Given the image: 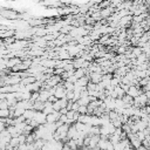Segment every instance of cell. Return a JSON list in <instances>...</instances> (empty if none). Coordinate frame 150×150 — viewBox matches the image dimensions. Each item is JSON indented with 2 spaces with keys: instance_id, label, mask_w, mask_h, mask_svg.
<instances>
[{
  "instance_id": "4",
  "label": "cell",
  "mask_w": 150,
  "mask_h": 150,
  "mask_svg": "<svg viewBox=\"0 0 150 150\" xmlns=\"http://www.w3.org/2000/svg\"><path fill=\"white\" fill-rule=\"evenodd\" d=\"M84 73H86L84 68H77V69H75V74L74 75L77 79H81V77H84Z\"/></svg>"
},
{
  "instance_id": "6",
  "label": "cell",
  "mask_w": 150,
  "mask_h": 150,
  "mask_svg": "<svg viewBox=\"0 0 150 150\" xmlns=\"http://www.w3.org/2000/svg\"><path fill=\"white\" fill-rule=\"evenodd\" d=\"M110 13H111V8L110 7H108V8H104L103 11H101V15L102 16H109L110 15Z\"/></svg>"
},
{
  "instance_id": "3",
  "label": "cell",
  "mask_w": 150,
  "mask_h": 150,
  "mask_svg": "<svg viewBox=\"0 0 150 150\" xmlns=\"http://www.w3.org/2000/svg\"><path fill=\"white\" fill-rule=\"evenodd\" d=\"M2 16L4 18H11V19H15L18 16V14L15 12H12V11H2Z\"/></svg>"
},
{
  "instance_id": "2",
  "label": "cell",
  "mask_w": 150,
  "mask_h": 150,
  "mask_svg": "<svg viewBox=\"0 0 150 150\" xmlns=\"http://www.w3.org/2000/svg\"><path fill=\"white\" fill-rule=\"evenodd\" d=\"M89 79H90V77H87V76L81 77V79H79V80H77V82H76L75 84H76V86H79V87H87V86H88V83L90 82V81H89Z\"/></svg>"
},
{
  "instance_id": "1",
  "label": "cell",
  "mask_w": 150,
  "mask_h": 150,
  "mask_svg": "<svg viewBox=\"0 0 150 150\" xmlns=\"http://www.w3.org/2000/svg\"><path fill=\"white\" fill-rule=\"evenodd\" d=\"M127 94H128V95H130V96H131V97H134V98L141 95V93H139L138 88H137L136 86H134V84H131V86H130V88H129V90L127 91Z\"/></svg>"
},
{
  "instance_id": "7",
  "label": "cell",
  "mask_w": 150,
  "mask_h": 150,
  "mask_svg": "<svg viewBox=\"0 0 150 150\" xmlns=\"http://www.w3.org/2000/svg\"><path fill=\"white\" fill-rule=\"evenodd\" d=\"M124 50H125L124 47H120V48H118V52H120V53H124Z\"/></svg>"
},
{
  "instance_id": "5",
  "label": "cell",
  "mask_w": 150,
  "mask_h": 150,
  "mask_svg": "<svg viewBox=\"0 0 150 150\" xmlns=\"http://www.w3.org/2000/svg\"><path fill=\"white\" fill-rule=\"evenodd\" d=\"M0 109H9V103L8 101L5 98V100H1L0 102Z\"/></svg>"
}]
</instances>
